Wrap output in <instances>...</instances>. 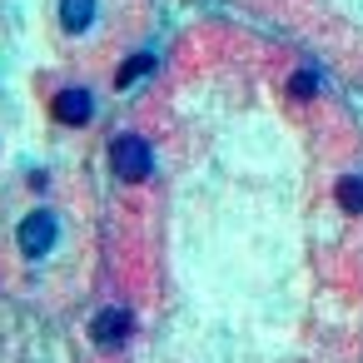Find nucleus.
I'll return each instance as SVG.
<instances>
[{
    "instance_id": "3",
    "label": "nucleus",
    "mask_w": 363,
    "mask_h": 363,
    "mask_svg": "<svg viewBox=\"0 0 363 363\" xmlns=\"http://www.w3.org/2000/svg\"><path fill=\"white\" fill-rule=\"evenodd\" d=\"M50 115H55L60 125L80 130V125H90V120H95V95H90L85 85H65V90H55V100H50Z\"/></svg>"
},
{
    "instance_id": "5",
    "label": "nucleus",
    "mask_w": 363,
    "mask_h": 363,
    "mask_svg": "<svg viewBox=\"0 0 363 363\" xmlns=\"http://www.w3.org/2000/svg\"><path fill=\"white\" fill-rule=\"evenodd\" d=\"M95 16H100V0H60V26L70 35H85L95 26Z\"/></svg>"
},
{
    "instance_id": "7",
    "label": "nucleus",
    "mask_w": 363,
    "mask_h": 363,
    "mask_svg": "<svg viewBox=\"0 0 363 363\" xmlns=\"http://www.w3.org/2000/svg\"><path fill=\"white\" fill-rule=\"evenodd\" d=\"M318 90H323L318 70H294V80H289V95H294V100H313Z\"/></svg>"
},
{
    "instance_id": "4",
    "label": "nucleus",
    "mask_w": 363,
    "mask_h": 363,
    "mask_svg": "<svg viewBox=\"0 0 363 363\" xmlns=\"http://www.w3.org/2000/svg\"><path fill=\"white\" fill-rule=\"evenodd\" d=\"M130 333H135V313L120 308V303H115V308H100L95 323H90V338H95L100 348H125Z\"/></svg>"
},
{
    "instance_id": "2",
    "label": "nucleus",
    "mask_w": 363,
    "mask_h": 363,
    "mask_svg": "<svg viewBox=\"0 0 363 363\" xmlns=\"http://www.w3.org/2000/svg\"><path fill=\"white\" fill-rule=\"evenodd\" d=\"M55 239H60V224H55V214H45V209H35V214H26L21 219V254L26 259H45L50 249H55Z\"/></svg>"
},
{
    "instance_id": "6",
    "label": "nucleus",
    "mask_w": 363,
    "mask_h": 363,
    "mask_svg": "<svg viewBox=\"0 0 363 363\" xmlns=\"http://www.w3.org/2000/svg\"><path fill=\"white\" fill-rule=\"evenodd\" d=\"M150 70H155V55H135V60H125V65H120L115 85H120V90H130V85H140Z\"/></svg>"
},
{
    "instance_id": "8",
    "label": "nucleus",
    "mask_w": 363,
    "mask_h": 363,
    "mask_svg": "<svg viewBox=\"0 0 363 363\" xmlns=\"http://www.w3.org/2000/svg\"><path fill=\"white\" fill-rule=\"evenodd\" d=\"M338 204H343L348 214H363V179H358V174L338 179Z\"/></svg>"
},
{
    "instance_id": "1",
    "label": "nucleus",
    "mask_w": 363,
    "mask_h": 363,
    "mask_svg": "<svg viewBox=\"0 0 363 363\" xmlns=\"http://www.w3.org/2000/svg\"><path fill=\"white\" fill-rule=\"evenodd\" d=\"M110 169H115V179H125V184H145L150 169H155V150H150L140 135H115V140H110Z\"/></svg>"
}]
</instances>
